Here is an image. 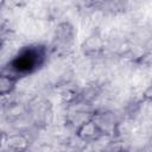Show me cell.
<instances>
[{
  "mask_svg": "<svg viewBox=\"0 0 152 152\" xmlns=\"http://www.w3.org/2000/svg\"><path fill=\"white\" fill-rule=\"evenodd\" d=\"M39 58H40V53L37 50L33 49L26 50L13 61V68L20 72L31 71L39 63Z\"/></svg>",
  "mask_w": 152,
  "mask_h": 152,
  "instance_id": "cell-1",
  "label": "cell"
}]
</instances>
